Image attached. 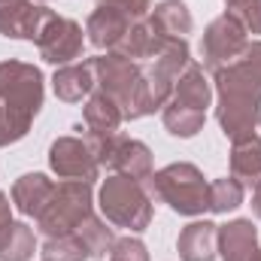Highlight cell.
<instances>
[{"mask_svg": "<svg viewBox=\"0 0 261 261\" xmlns=\"http://www.w3.org/2000/svg\"><path fill=\"white\" fill-rule=\"evenodd\" d=\"M219 122L231 140L252 137L261 125V43H249L234 64L216 70Z\"/></svg>", "mask_w": 261, "mask_h": 261, "instance_id": "cell-1", "label": "cell"}, {"mask_svg": "<svg viewBox=\"0 0 261 261\" xmlns=\"http://www.w3.org/2000/svg\"><path fill=\"white\" fill-rule=\"evenodd\" d=\"M43 107V73L34 64H0V146L21 140Z\"/></svg>", "mask_w": 261, "mask_h": 261, "instance_id": "cell-2", "label": "cell"}, {"mask_svg": "<svg viewBox=\"0 0 261 261\" xmlns=\"http://www.w3.org/2000/svg\"><path fill=\"white\" fill-rule=\"evenodd\" d=\"M91 67H94V82L103 85V94H110L119 103L125 119H140L155 110L146 91V76L134 67L130 58L110 52L103 58H94Z\"/></svg>", "mask_w": 261, "mask_h": 261, "instance_id": "cell-3", "label": "cell"}, {"mask_svg": "<svg viewBox=\"0 0 261 261\" xmlns=\"http://www.w3.org/2000/svg\"><path fill=\"white\" fill-rule=\"evenodd\" d=\"M88 219H91V186L67 179L61 186H55L52 197L40 210L37 228L46 237H64V234L79 231Z\"/></svg>", "mask_w": 261, "mask_h": 261, "instance_id": "cell-4", "label": "cell"}, {"mask_svg": "<svg viewBox=\"0 0 261 261\" xmlns=\"http://www.w3.org/2000/svg\"><path fill=\"white\" fill-rule=\"evenodd\" d=\"M149 179H152V195L170 203V210L182 216H197L210 210V186L203 182L195 164H170Z\"/></svg>", "mask_w": 261, "mask_h": 261, "instance_id": "cell-5", "label": "cell"}, {"mask_svg": "<svg viewBox=\"0 0 261 261\" xmlns=\"http://www.w3.org/2000/svg\"><path fill=\"white\" fill-rule=\"evenodd\" d=\"M100 210L107 222L119 228H130V231H143L152 219V197L146 195V189L137 179L116 173L100 189Z\"/></svg>", "mask_w": 261, "mask_h": 261, "instance_id": "cell-6", "label": "cell"}, {"mask_svg": "<svg viewBox=\"0 0 261 261\" xmlns=\"http://www.w3.org/2000/svg\"><path fill=\"white\" fill-rule=\"evenodd\" d=\"M88 146H91L97 164H107L119 176H130L137 182L152 176V152L140 140L122 137L116 130V134H107V137H91Z\"/></svg>", "mask_w": 261, "mask_h": 261, "instance_id": "cell-7", "label": "cell"}, {"mask_svg": "<svg viewBox=\"0 0 261 261\" xmlns=\"http://www.w3.org/2000/svg\"><path fill=\"white\" fill-rule=\"evenodd\" d=\"M249 40H246V28L228 12L222 18H216L206 34H203V43H200V52H203V64L210 70H222V67L234 64L243 52H246Z\"/></svg>", "mask_w": 261, "mask_h": 261, "instance_id": "cell-8", "label": "cell"}, {"mask_svg": "<svg viewBox=\"0 0 261 261\" xmlns=\"http://www.w3.org/2000/svg\"><path fill=\"white\" fill-rule=\"evenodd\" d=\"M37 46L49 64H70L82 55V28L70 18L49 12L37 34Z\"/></svg>", "mask_w": 261, "mask_h": 261, "instance_id": "cell-9", "label": "cell"}, {"mask_svg": "<svg viewBox=\"0 0 261 261\" xmlns=\"http://www.w3.org/2000/svg\"><path fill=\"white\" fill-rule=\"evenodd\" d=\"M49 164L61 179H76V182H91L97 176V158L88 143L76 137H61L49 149Z\"/></svg>", "mask_w": 261, "mask_h": 261, "instance_id": "cell-10", "label": "cell"}, {"mask_svg": "<svg viewBox=\"0 0 261 261\" xmlns=\"http://www.w3.org/2000/svg\"><path fill=\"white\" fill-rule=\"evenodd\" d=\"M49 12L52 9L37 6L31 0H3L0 3V34L12 40H37Z\"/></svg>", "mask_w": 261, "mask_h": 261, "instance_id": "cell-11", "label": "cell"}, {"mask_svg": "<svg viewBox=\"0 0 261 261\" xmlns=\"http://www.w3.org/2000/svg\"><path fill=\"white\" fill-rule=\"evenodd\" d=\"M130 28H134V21H130L125 12H119V9H113V6H107L100 0H97L94 12L88 15V24H85L88 40L97 49H116Z\"/></svg>", "mask_w": 261, "mask_h": 261, "instance_id": "cell-12", "label": "cell"}, {"mask_svg": "<svg viewBox=\"0 0 261 261\" xmlns=\"http://www.w3.org/2000/svg\"><path fill=\"white\" fill-rule=\"evenodd\" d=\"M258 234L252 222L237 219L219 231V246H222V261H255L258 255Z\"/></svg>", "mask_w": 261, "mask_h": 261, "instance_id": "cell-13", "label": "cell"}, {"mask_svg": "<svg viewBox=\"0 0 261 261\" xmlns=\"http://www.w3.org/2000/svg\"><path fill=\"white\" fill-rule=\"evenodd\" d=\"M164 43H167V37L155 28V21L149 18L146 24H134L128 34L122 37V43L113 49V52H119V55H125V58H155L161 49H164Z\"/></svg>", "mask_w": 261, "mask_h": 261, "instance_id": "cell-14", "label": "cell"}, {"mask_svg": "<svg viewBox=\"0 0 261 261\" xmlns=\"http://www.w3.org/2000/svg\"><path fill=\"white\" fill-rule=\"evenodd\" d=\"M219 243V231L213 222H192L182 234H179V255L182 261H213Z\"/></svg>", "mask_w": 261, "mask_h": 261, "instance_id": "cell-15", "label": "cell"}, {"mask_svg": "<svg viewBox=\"0 0 261 261\" xmlns=\"http://www.w3.org/2000/svg\"><path fill=\"white\" fill-rule=\"evenodd\" d=\"M82 119H85V128L91 137H107V134H116L119 125H122V110H119V103L110 97V94H94L91 100H88V107H85V113H82Z\"/></svg>", "mask_w": 261, "mask_h": 261, "instance_id": "cell-16", "label": "cell"}, {"mask_svg": "<svg viewBox=\"0 0 261 261\" xmlns=\"http://www.w3.org/2000/svg\"><path fill=\"white\" fill-rule=\"evenodd\" d=\"M55 192V186L43 176V173H28V176H21L18 182H15V189H12V203L24 213V216H40V210L46 206V200L52 197Z\"/></svg>", "mask_w": 261, "mask_h": 261, "instance_id": "cell-17", "label": "cell"}, {"mask_svg": "<svg viewBox=\"0 0 261 261\" xmlns=\"http://www.w3.org/2000/svg\"><path fill=\"white\" fill-rule=\"evenodd\" d=\"M231 170H234L237 182H246V186H258L261 182V140L255 134L243 137V140H234Z\"/></svg>", "mask_w": 261, "mask_h": 261, "instance_id": "cell-18", "label": "cell"}, {"mask_svg": "<svg viewBox=\"0 0 261 261\" xmlns=\"http://www.w3.org/2000/svg\"><path fill=\"white\" fill-rule=\"evenodd\" d=\"M91 88H94V67H91V61H85V64H64L55 73V94L61 100H67V103L82 100Z\"/></svg>", "mask_w": 261, "mask_h": 261, "instance_id": "cell-19", "label": "cell"}, {"mask_svg": "<svg viewBox=\"0 0 261 261\" xmlns=\"http://www.w3.org/2000/svg\"><path fill=\"white\" fill-rule=\"evenodd\" d=\"M170 97H173V103H182V107H192V110H200L203 113L210 107V85L203 79V70L197 64H189L186 73L176 79Z\"/></svg>", "mask_w": 261, "mask_h": 261, "instance_id": "cell-20", "label": "cell"}, {"mask_svg": "<svg viewBox=\"0 0 261 261\" xmlns=\"http://www.w3.org/2000/svg\"><path fill=\"white\" fill-rule=\"evenodd\" d=\"M34 255V231L21 222H9L0 234V261H28Z\"/></svg>", "mask_w": 261, "mask_h": 261, "instance_id": "cell-21", "label": "cell"}, {"mask_svg": "<svg viewBox=\"0 0 261 261\" xmlns=\"http://www.w3.org/2000/svg\"><path fill=\"white\" fill-rule=\"evenodd\" d=\"M152 21H155V28H158L167 40H170V37H179V40H182V37L192 31V15H189L186 3H179V0H164V3H158Z\"/></svg>", "mask_w": 261, "mask_h": 261, "instance_id": "cell-22", "label": "cell"}, {"mask_svg": "<svg viewBox=\"0 0 261 261\" xmlns=\"http://www.w3.org/2000/svg\"><path fill=\"white\" fill-rule=\"evenodd\" d=\"M91 258L88 243L82 240L79 231L64 234V237H49L43 243V261H85Z\"/></svg>", "mask_w": 261, "mask_h": 261, "instance_id": "cell-23", "label": "cell"}, {"mask_svg": "<svg viewBox=\"0 0 261 261\" xmlns=\"http://www.w3.org/2000/svg\"><path fill=\"white\" fill-rule=\"evenodd\" d=\"M164 125H167L170 134H176V137H195L197 130L203 128V113L170 100V107L164 110Z\"/></svg>", "mask_w": 261, "mask_h": 261, "instance_id": "cell-24", "label": "cell"}, {"mask_svg": "<svg viewBox=\"0 0 261 261\" xmlns=\"http://www.w3.org/2000/svg\"><path fill=\"white\" fill-rule=\"evenodd\" d=\"M243 200V182L237 179H216L210 186V210L213 213H228L234 206H240Z\"/></svg>", "mask_w": 261, "mask_h": 261, "instance_id": "cell-25", "label": "cell"}, {"mask_svg": "<svg viewBox=\"0 0 261 261\" xmlns=\"http://www.w3.org/2000/svg\"><path fill=\"white\" fill-rule=\"evenodd\" d=\"M225 3L243 28H249L252 34H261V0H225Z\"/></svg>", "mask_w": 261, "mask_h": 261, "instance_id": "cell-26", "label": "cell"}, {"mask_svg": "<svg viewBox=\"0 0 261 261\" xmlns=\"http://www.w3.org/2000/svg\"><path fill=\"white\" fill-rule=\"evenodd\" d=\"M110 249H113V252H110V261H149L146 246H143L140 240H130V237L116 240Z\"/></svg>", "mask_w": 261, "mask_h": 261, "instance_id": "cell-27", "label": "cell"}, {"mask_svg": "<svg viewBox=\"0 0 261 261\" xmlns=\"http://www.w3.org/2000/svg\"><path fill=\"white\" fill-rule=\"evenodd\" d=\"M100 3H107V6H113V9H119V12H125L134 24L143 21V15L149 12V0H100Z\"/></svg>", "mask_w": 261, "mask_h": 261, "instance_id": "cell-28", "label": "cell"}, {"mask_svg": "<svg viewBox=\"0 0 261 261\" xmlns=\"http://www.w3.org/2000/svg\"><path fill=\"white\" fill-rule=\"evenodd\" d=\"M12 219H9V200H6V195L0 192V234H3V228L9 225Z\"/></svg>", "mask_w": 261, "mask_h": 261, "instance_id": "cell-29", "label": "cell"}, {"mask_svg": "<svg viewBox=\"0 0 261 261\" xmlns=\"http://www.w3.org/2000/svg\"><path fill=\"white\" fill-rule=\"evenodd\" d=\"M252 206H255V213L261 216V182L255 186V200H252Z\"/></svg>", "mask_w": 261, "mask_h": 261, "instance_id": "cell-30", "label": "cell"}, {"mask_svg": "<svg viewBox=\"0 0 261 261\" xmlns=\"http://www.w3.org/2000/svg\"><path fill=\"white\" fill-rule=\"evenodd\" d=\"M255 261H261V249H258V255H255Z\"/></svg>", "mask_w": 261, "mask_h": 261, "instance_id": "cell-31", "label": "cell"}, {"mask_svg": "<svg viewBox=\"0 0 261 261\" xmlns=\"http://www.w3.org/2000/svg\"><path fill=\"white\" fill-rule=\"evenodd\" d=\"M0 3H3V0H0Z\"/></svg>", "mask_w": 261, "mask_h": 261, "instance_id": "cell-32", "label": "cell"}]
</instances>
